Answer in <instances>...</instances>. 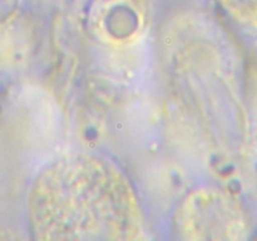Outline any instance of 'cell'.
Listing matches in <instances>:
<instances>
[{"label": "cell", "instance_id": "cell-1", "mask_svg": "<svg viewBox=\"0 0 257 241\" xmlns=\"http://www.w3.org/2000/svg\"><path fill=\"white\" fill-rule=\"evenodd\" d=\"M37 240H142L145 221L132 183L102 156L70 152L45 166L28 206Z\"/></svg>", "mask_w": 257, "mask_h": 241}, {"label": "cell", "instance_id": "cell-2", "mask_svg": "<svg viewBox=\"0 0 257 241\" xmlns=\"http://www.w3.org/2000/svg\"><path fill=\"white\" fill-rule=\"evenodd\" d=\"M231 207L215 190H196L186 196L175 217L176 232L185 240L230 237Z\"/></svg>", "mask_w": 257, "mask_h": 241}, {"label": "cell", "instance_id": "cell-3", "mask_svg": "<svg viewBox=\"0 0 257 241\" xmlns=\"http://www.w3.org/2000/svg\"><path fill=\"white\" fill-rule=\"evenodd\" d=\"M217 3L236 18L251 19L257 17V0H217Z\"/></svg>", "mask_w": 257, "mask_h": 241}]
</instances>
